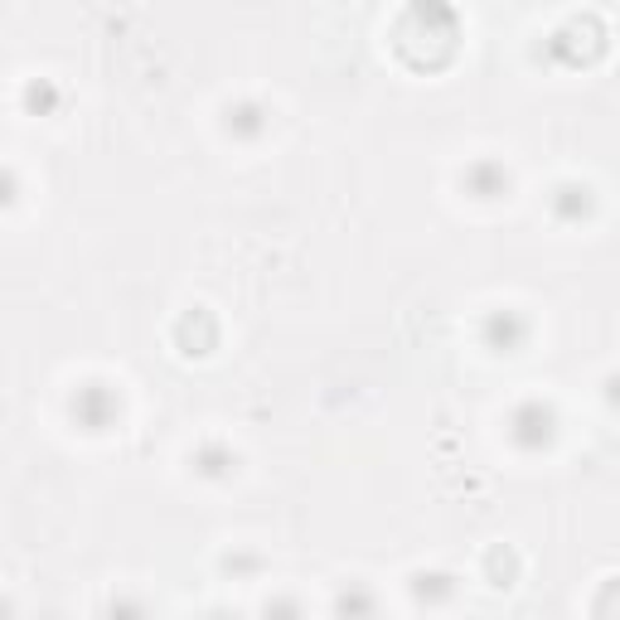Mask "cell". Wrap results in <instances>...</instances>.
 <instances>
[{
	"label": "cell",
	"mask_w": 620,
	"mask_h": 620,
	"mask_svg": "<svg viewBox=\"0 0 620 620\" xmlns=\"http://www.w3.org/2000/svg\"><path fill=\"white\" fill-rule=\"evenodd\" d=\"M68 412H74L82 431H112L121 422V398L107 384H82L74 392V402H68Z\"/></svg>",
	"instance_id": "1"
},
{
	"label": "cell",
	"mask_w": 620,
	"mask_h": 620,
	"mask_svg": "<svg viewBox=\"0 0 620 620\" xmlns=\"http://www.w3.org/2000/svg\"><path fill=\"white\" fill-rule=\"evenodd\" d=\"M553 437H557V417H553V408H543L539 398L519 402V408L509 412V441L519 451H543Z\"/></svg>",
	"instance_id": "2"
},
{
	"label": "cell",
	"mask_w": 620,
	"mask_h": 620,
	"mask_svg": "<svg viewBox=\"0 0 620 620\" xmlns=\"http://www.w3.org/2000/svg\"><path fill=\"white\" fill-rule=\"evenodd\" d=\"M461 184L475 194V199H500V194L509 190V170H504L500 160H475V165H465Z\"/></svg>",
	"instance_id": "3"
},
{
	"label": "cell",
	"mask_w": 620,
	"mask_h": 620,
	"mask_svg": "<svg viewBox=\"0 0 620 620\" xmlns=\"http://www.w3.org/2000/svg\"><path fill=\"white\" fill-rule=\"evenodd\" d=\"M485 335H490V349H500V354H519V345L529 339V320L514 315V310H494V315L485 320Z\"/></svg>",
	"instance_id": "4"
},
{
	"label": "cell",
	"mask_w": 620,
	"mask_h": 620,
	"mask_svg": "<svg viewBox=\"0 0 620 620\" xmlns=\"http://www.w3.org/2000/svg\"><path fill=\"white\" fill-rule=\"evenodd\" d=\"M229 131L237 141H262L267 131H272V112H267L262 102H253V98L233 102V107H229Z\"/></svg>",
	"instance_id": "5"
},
{
	"label": "cell",
	"mask_w": 620,
	"mask_h": 620,
	"mask_svg": "<svg viewBox=\"0 0 620 620\" xmlns=\"http://www.w3.org/2000/svg\"><path fill=\"white\" fill-rule=\"evenodd\" d=\"M335 616L339 620H374L378 616V596L369 592L364 582H349L345 592L335 596Z\"/></svg>",
	"instance_id": "6"
},
{
	"label": "cell",
	"mask_w": 620,
	"mask_h": 620,
	"mask_svg": "<svg viewBox=\"0 0 620 620\" xmlns=\"http://www.w3.org/2000/svg\"><path fill=\"white\" fill-rule=\"evenodd\" d=\"M233 451L223 447V441H204L199 451H194V470L209 475V480H223V475H233Z\"/></svg>",
	"instance_id": "7"
},
{
	"label": "cell",
	"mask_w": 620,
	"mask_h": 620,
	"mask_svg": "<svg viewBox=\"0 0 620 620\" xmlns=\"http://www.w3.org/2000/svg\"><path fill=\"white\" fill-rule=\"evenodd\" d=\"M553 209L563 214V219H582V214L592 209V190H586V184H563L557 199H553Z\"/></svg>",
	"instance_id": "8"
},
{
	"label": "cell",
	"mask_w": 620,
	"mask_h": 620,
	"mask_svg": "<svg viewBox=\"0 0 620 620\" xmlns=\"http://www.w3.org/2000/svg\"><path fill=\"white\" fill-rule=\"evenodd\" d=\"M412 592H417L422 602H447V596L456 592V582H451V572H417L412 577Z\"/></svg>",
	"instance_id": "9"
},
{
	"label": "cell",
	"mask_w": 620,
	"mask_h": 620,
	"mask_svg": "<svg viewBox=\"0 0 620 620\" xmlns=\"http://www.w3.org/2000/svg\"><path fill=\"white\" fill-rule=\"evenodd\" d=\"M107 620H151V606L137 592H117L107 606Z\"/></svg>",
	"instance_id": "10"
},
{
	"label": "cell",
	"mask_w": 620,
	"mask_h": 620,
	"mask_svg": "<svg viewBox=\"0 0 620 620\" xmlns=\"http://www.w3.org/2000/svg\"><path fill=\"white\" fill-rule=\"evenodd\" d=\"M267 620H301V602H296V596H272V602H267Z\"/></svg>",
	"instance_id": "11"
},
{
	"label": "cell",
	"mask_w": 620,
	"mask_h": 620,
	"mask_svg": "<svg viewBox=\"0 0 620 620\" xmlns=\"http://www.w3.org/2000/svg\"><path fill=\"white\" fill-rule=\"evenodd\" d=\"M15 194H20V180H15V170H5V165H0V214H5L10 204H15Z\"/></svg>",
	"instance_id": "12"
},
{
	"label": "cell",
	"mask_w": 620,
	"mask_h": 620,
	"mask_svg": "<svg viewBox=\"0 0 620 620\" xmlns=\"http://www.w3.org/2000/svg\"><path fill=\"white\" fill-rule=\"evenodd\" d=\"M0 620H15V606H10L5 596H0Z\"/></svg>",
	"instance_id": "13"
},
{
	"label": "cell",
	"mask_w": 620,
	"mask_h": 620,
	"mask_svg": "<svg viewBox=\"0 0 620 620\" xmlns=\"http://www.w3.org/2000/svg\"><path fill=\"white\" fill-rule=\"evenodd\" d=\"M204 620H237V616H233V611H209Z\"/></svg>",
	"instance_id": "14"
}]
</instances>
